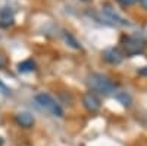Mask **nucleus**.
Segmentation results:
<instances>
[{"label":"nucleus","mask_w":147,"mask_h":146,"mask_svg":"<svg viewBox=\"0 0 147 146\" xmlns=\"http://www.w3.org/2000/svg\"><path fill=\"white\" fill-rule=\"evenodd\" d=\"M118 2H119L122 6H129V5H134L137 0H118Z\"/></svg>","instance_id":"ddd939ff"},{"label":"nucleus","mask_w":147,"mask_h":146,"mask_svg":"<svg viewBox=\"0 0 147 146\" xmlns=\"http://www.w3.org/2000/svg\"><path fill=\"white\" fill-rule=\"evenodd\" d=\"M16 123H18L21 127L30 128V127H32V124H34V117H32L30 112H19V114H16Z\"/></svg>","instance_id":"6e6552de"},{"label":"nucleus","mask_w":147,"mask_h":146,"mask_svg":"<svg viewBox=\"0 0 147 146\" xmlns=\"http://www.w3.org/2000/svg\"><path fill=\"white\" fill-rule=\"evenodd\" d=\"M0 146H2V139H0Z\"/></svg>","instance_id":"f3484780"},{"label":"nucleus","mask_w":147,"mask_h":146,"mask_svg":"<svg viewBox=\"0 0 147 146\" xmlns=\"http://www.w3.org/2000/svg\"><path fill=\"white\" fill-rule=\"evenodd\" d=\"M65 39H66V41H68V43H69V44H71L74 49H80V47H81V46L78 44V41H77L75 39H74L69 33H65Z\"/></svg>","instance_id":"9b49d317"},{"label":"nucleus","mask_w":147,"mask_h":146,"mask_svg":"<svg viewBox=\"0 0 147 146\" xmlns=\"http://www.w3.org/2000/svg\"><path fill=\"white\" fill-rule=\"evenodd\" d=\"M147 40L138 35H124L122 37V49L127 56H136L146 50Z\"/></svg>","instance_id":"f03ea898"},{"label":"nucleus","mask_w":147,"mask_h":146,"mask_svg":"<svg viewBox=\"0 0 147 146\" xmlns=\"http://www.w3.org/2000/svg\"><path fill=\"white\" fill-rule=\"evenodd\" d=\"M140 5H141V6H143V7L147 10V0H140Z\"/></svg>","instance_id":"dca6fc26"},{"label":"nucleus","mask_w":147,"mask_h":146,"mask_svg":"<svg viewBox=\"0 0 147 146\" xmlns=\"http://www.w3.org/2000/svg\"><path fill=\"white\" fill-rule=\"evenodd\" d=\"M34 102L37 105V108H40L41 111L52 114L53 117H62L63 115V109L60 108V105L53 99L50 94L47 93H40L34 97Z\"/></svg>","instance_id":"7ed1b4c3"},{"label":"nucleus","mask_w":147,"mask_h":146,"mask_svg":"<svg viewBox=\"0 0 147 146\" xmlns=\"http://www.w3.org/2000/svg\"><path fill=\"white\" fill-rule=\"evenodd\" d=\"M103 59L107 64L112 65H119L124 60V53H122L118 47H109L103 52Z\"/></svg>","instance_id":"20e7f679"},{"label":"nucleus","mask_w":147,"mask_h":146,"mask_svg":"<svg viewBox=\"0 0 147 146\" xmlns=\"http://www.w3.org/2000/svg\"><path fill=\"white\" fill-rule=\"evenodd\" d=\"M87 86L91 89V92L100 93L103 96H110L112 93H115L116 86L110 81L106 75L103 74H90L87 77Z\"/></svg>","instance_id":"f257e3e1"},{"label":"nucleus","mask_w":147,"mask_h":146,"mask_svg":"<svg viewBox=\"0 0 147 146\" xmlns=\"http://www.w3.org/2000/svg\"><path fill=\"white\" fill-rule=\"evenodd\" d=\"M102 14L105 15V18L107 19V21H110L112 24H116V25H127V21L125 19H122L118 14H115V12L110 9V7H103V10H102Z\"/></svg>","instance_id":"423d86ee"},{"label":"nucleus","mask_w":147,"mask_h":146,"mask_svg":"<svg viewBox=\"0 0 147 146\" xmlns=\"http://www.w3.org/2000/svg\"><path fill=\"white\" fill-rule=\"evenodd\" d=\"M0 93H2L3 96H10V89L6 86L2 80H0Z\"/></svg>","instance_id":"f8f14e48"},{"label":"nucleus","mask_w":147,"mask_h":146,"mask_svg":"<svg viewBox=\"0 0 147 146\" xmlns=\"http://www.w3.org/2000/svg\"><path fill=\"white\" fill-rule=\"evenodd\" d=\"M13 12H12L9 7H2L0 9V27H9L13 24Z\"/></svg>","instance_id":"0eeeda50"},{"label":"nucleus","mask_w":147,"mask_h":146,"mask_svg":"<svg viewBox=\"0 0 147 146\" xmlns=\"http://www.w3.org/2000/svg\"><path fill=\"white\" fill-rule=\"evenodd\" d=\"M82 103H84L85 109H87V111H90V112L99 111L100 106H102V102H100L99 97H97V94H96V93H91V92H88V93L84 94Z\"/></svg>","instance_id":"39448f33"},{"label":"nucleus","mask_w":147,"mask_h":146,"mask_svg":"<svg viewBox=\"0 0 147 146\" xmlns=\"http://www.w3.org/2000/svg\"><path fill=\"white\" fill-rule=\"evenodd\" d=\"M138 74H140V75H144V77H147V67H143V68H140V69H138Z\"/></svg>","instance_id":"4468645a"},{"label":"nucleus","mask_w":147,"mask_h":146,"mask_svg":"<svg viewBox=\"0 0 147 146\" xmlns=\"http://www.w3.org/2000/svg\"><path fill=\"white\" fill-rule=\"evenodd\" d=\"M18 71L21 74H27V72H32L35 71V62L32 59H27V60H22L21 64H18Z\"/></svg>","instance_id":"1a4fd4ad"},{"label":"nucleus","mask_w":147,"mask_h":146,"mask_svg":"<svg viewBox=\"0 0 147 146\" xmlns=\"http://www.w3.org/2000/svg\"><path fill=\"white\" fill-rule=\"evenodd\" d=\"M5 65H6V59L3 55H0V68H3Z\"/></svg>","instance_id":"2eb2a0df"},{"label":"nucleus","mask_w":147,"mask_h":146,"mask_svg":"<svg viewBox=\"0 0 147 146\" xmlns=\"http://www.w3.org/2000/svg\"><path fill=\"white\" fill-rule=\"evenodd\" d=\"M82 2H87V0H82Z\"/></svg>","instance_id":"a211bd4d"},{"label":"nucleus","mask_w":147,"mask_h":146,"mask_svg":"<svg viewBox=\"0 0 147 146\" xmlns=\"http://www.w3.org/2000/svg\"><path fill=\"white\" fill-rule=\"evenodd\" d=\"M115 97H116V101H119L124 106H129V105H131V102H132L131 96H129L127 92H118V93L115 94Z\"/></svg>","instance_id":"9d476101"}]
</instances>
